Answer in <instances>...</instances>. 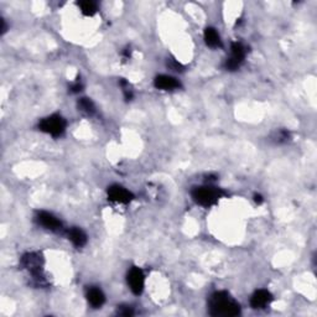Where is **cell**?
Masks as SVG:
<instances>
[{
    "label": "cell",
    "mask_w": 317,
    "mask_h": 317,
    "mask_svg": "<svg viewBox=\"0 0 317 317\" xmlns=\"http://www.w3.org/2000/svg\"><path fill=\"white\" fill-rule=\"evenodd\" d=\"M210 315L217 317H233L240 314V305L226 291H217L208 301Z\"/></svg>",
    "instance_id": "6da1fadb"
},
{
    "label": "cell",
    "mask_w": 317,
    "mask_h": 317,
    "mask_svg": "<svg viewBox=\"0 0 317 317\" xmlns=\"http://www.w3.org/2000/svg\"><path fill=\"white\" fill-rule=\"evenodd\" d=\"M191 196L196 203L203 207H211L217 203L222 197L226 196V192L219 187L212 185H204L199 187H195L191 191Z\"/></svg>",
    "instance_id": "7a4b0ae2"
},
{
    "label": "cell",
    "mask_w": 317,
    "mask_h": 317,
    "mask_svg": "<svg viewBox=\"0 0 317 317\" xmlns=\"http://www.w3.org/2000/svg\"><path fill=\"white\" fill-rule=\"evenodd\" d=\"M43 264L45 259L41 256L40 253H26L21 258V266L27 270L33 279L35 280L39 286L46 285L45 275H43Z\"/></svg>",
    "instance_id": "3957f363"
},
{
    "label": "cell",
    "mask_w": 317,
    "mask_h": 317,
    "mask_svg": "<svg viewBox=\"0 0 317 317\" xmlns=\"http://www.w3.org/2000/svg\"><path fill=\"white\" fill-rule=\"evenodd\" d=\"M66 126H67V123H66L65 118H62L59 114H52L50 117H46L39 123V129L41 132L51 135L54 138L61 137L65 133Z\"/></svg>",
    "instance_id": "277c9868"
},
{
    "label": "cell",
    "mask_w": 317,
    "mask_h": 317,
    "mask_svg": "<svg viewBox=\"0 0 317 317\" xmlns=\"http://www.w3.org/2000/svg\"><path fill=\"white\" fill-rule=\"evenodd\" d=\"M247 55L244 45L242 42H233L231 47V56L226 61V68L228 71H236L240 67Z\"/></svg>",
    "instance_id": "5b68a950"
},
{
    "label": "cell",
    "mask_w": 317,
    "mask_h": 317,
    "mask_svg": "<svg viewBox=\"0 0 317 317\" xmlns=\"http://www.w3.org/2000/svg\"><path fill=\"white\" fill-rule=\"evenodd\" d=\"M35 219L41 227H43V228L47 229V231L59 233V232H62V229H63V224H62L61 220H59L56 216H54L50 212H46V211H40V212H38Z\"/></svg>",
    "instance_id": "8992f818"
},
{
    "label": "cell",
    "mask_w": 317,
    "mask_h": 317,
    "mask_svg": "<svg viewBox=\"0 0 317 317\" xmlns=\"http://www.w3.org/2000/svg\"><path fill=\"white\" fill-rule=\"evenodd\" d=\"M128 285H129L130 290L135 295H140L144 290V285H145V275L142 273V270L138 266H134L128 273Z\"/></svg>",
    "instance_id": "52a82bcc"
},
{
    "label": "cell",
    "mask_w": 317,
    "mask_h": 317,
    "mask_svg": "<svg viewBox=\"0 0 317 317\" xmlns=\"http://www.w3.org/2000/svg\"><path fill=\"white\" fill-rule=\"evenodd\" d=\"M108 199L113 201L116 203L128 204L134 199V195L130 191H128L123 186L113 185L108 187Z\"/></svg>",
    "instance_id": "ba28073f"
},
{
    "label": "cell",
    "mask_w": 317,
    "mask_h": 317,
    "mask_svg": "<svg viewBox=\"0 0 317 317\" xmlns=\"http://www.w3.org/2000/svg\"><path fill=\"white\" fill-rule=\"evenodd\" d=\"M154 86L158 89H161V91H174V89H178L181 84L175 77L160 75L154 79Z\"/></svg>",
    "instance_id": "9c48e42d"
},
{
    "label": "cell",
    "mask_w": 317,
    "mask_h": 317,
    "mask_svg": "<svg viewBox=\"0 0 317 317\" xmlns=\"http://www.w3.org/2000/svg\"><path fill=\"white\" fill-rule=\"evenodd\" d=\"M273 301V295L268 290H258L253 294L250 305L253 309H264Z\"/></svg>",
    "instance_id": "30bf717a"
},
{
    "label": "cell",
    "mask_w": 317,
    "mask_h": 317,
    "mask_svg": "<svg viewBox=\"0 0 317 317\" xmlns=\"http://www.w3.org/2000/svg\"><path fill=\"white\" fill-rule=\"evenodd\" d=\"M67 237L75 247L82 248L87 244V236L81 228H77V227L70 228L67 231Z\"/></svg>",
    "instance_id": "8fae6325"
},
{
    "label": "cell",
    "mask_w": 317,
    "mask_h": 317,
    "mask_svg": "<svg viewBox=\"0 0 317 317\" xmlns=\"http://www.w3.org/2000/svg\"><path fill=\"white\" fill-rule=\"evenodd\" d=\"M87 300H88V302L92 306L98 309V307L103 306V304H104L105 296L100 289L91 288L87 291Z\"/></svg>",
    "instance_id": "7c38bea8"
},
{
    "label": "cell",
    "mask_w": 317,
    "mask_h": 317,
    "mask_svg": "<svg viewBox=\"0 0 317 317\" xmlns=\"http://www.w3.org/2000/svg\"><path fill=\"white\" fill-rule=\"evenodd\" d=\"M203 38L206 45L212 47V49H217V47H220V46H222V41H220L219 34H218L217 31H216V29H213V27H207V29L204 30Z\"/></svg>",
    "instance_id": "4fadbf2b"
},
{
    "label": "cell",
    "mask_w": 317,
    "mask_h": 317,
    "mask_svg": "<svg viewBox=\"0 0 317 317\" xmlns=\"http://www.w3.org/2000/svg\"><path fill=\"white\" fill-rule=\"evenodd\" d=\"M78 110H81L82 113L87 114V116H93L96 113V105H94L93 100L91 98H79L77 102Z\"/></svg>",
    "instance_id": "5bb4252c"
},
{
    "label": "cell",
    "mask_w": 317,
    "mask_h": 317,
    "mask_svg": "<svg viewBox=\"0 0 317 317\" xmlns=\"http://www.w3.org/2000/svg\"><path fill=\"white\" fill-rule=\"evenodd\" d=\"M78 6L81 9V13L86 17H93L94 14L97 13L98 8L97 4L94 1H91V0H84V1H79L78 3Z\"/></svg>",
    "instance_id": "9a60e30c"
},
{
    "label": "cell",
    "mask_w": 317,
    "mask_h": 317,
    "mask_svg": "<svg viewBox=\"0 0 317 317\" xmlns=\"http://www.w3.org/2000/svg\"><path fill=\"white\" fill-rule=\"evenodd\" d=\"M291 139V134L289 130L286 129H279L277 132L273 133L272 141L275 144H285Z\"/></svg>",
    "instance_id": "2e32d148"
},
{
    "label": "cell",
    "mask_w": 317,
    "mask_h": 317,
    "mask_svg": "<svg viewBox=\"0 0 317 317\" xmlns=\"http://www.w3.org/2000/svg\"><path fill=\"white\" fill-rule=\"evenodd\" d=\"M117 314H118L119 316L130 317V316H133V315H134V310H133V307L126 306V305H123V306H118Z\"/></svg>",
    "instance_id": "e0dca14e"
},
{
    "label": "cell",
    "mask_w": 317,
    "mask_h": 317,
    "mask_svg": "<svg viewBox=\"0 0 317 317\" xmlns=\"http://www.w3.org/2000/svg\"><path fill=\"white\" fill-rule=\"evenodd\" d=\"M167 66H169L171 70L178 71V72H181V71L183 70V66L181 65V63H178V61H175V59H169V61H167Z\"/></svg>",
    "instance_id": "ac0fdd59"
},
{
    "label": "cell",
    "mask_w": 317,
    "mask_h": 317,
    "mask_svg": "<svg viewBox=\"0 0 317 317\" xmlns=\"http://www.w3.org/2000/svg\"><path fill=\"white\" fill-rule=\"evenodd\" d=\"M71 92H72V93H79V92L82 91V89H83V84L81 83V81H76L75 83L72 84V86H71Z\"/></svg>",
    "instance_id": "d6986e66"
},
{
    "label": "cell",
    "mask_w": 317,
    "mask_h": 317,
    "mask_svg": "<svg viewBox=\"0 0 317 317\" xmlns=\"http://www.w3.org/2000/svg\"><path fill=\"white\" fill-rule=\"evenodd\" d=\"M254 201H256L258 204L263 203V197H261L260 195H256V196H254Z\"/></svg>",
    "instance_id": "ffe728a7"
},
{
    "label": "cell",
    "mask_w": 317,
    "mask_h": 317,
    "mask_svg": "<svg viewBox=\"0 0 317 317\" xmlns=\"http://www.w3.org/2000/svg\"><path fill=\"white\" fill-rule=\"evenodd\" d=\"M124 57H125V59H129L130 57V49H128V47L124 50Z\"/></svg>",
    "instance_id": "44dd1931"
},
{
    "label": "cell",
    "mask_w": 317,
    "mask_h": 317,
    "mask_svg": "<svg viewBox=\"0 0 317 317\" xmlns=\"http://www.w3.org/2000/svg\"><path fill=\"white\" fill-rule=\"evenodd\" d=\"M6 31V25H5V20L1 19V33H5Z\"/></svg>",
    "instance_id": "7402d4cb"
}]
</instances>
